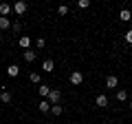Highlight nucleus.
<instances>
[{
  "mask_svg": "<svg viewBox=\"0 0 132 124\" xmlns=\"http://www.w3.org/2000/svg\"><path fill=\"white\" fill-rule=\"evenodd\" d=\"M48 104H60V100H62V93H60V89H51V93H48Z\"/></svg>",
  "mask_w": 132,
  "mask_h": 124,
  "instance_id": "obj_1",
  "label": "nucleus"
},
{
  "mask_svg": "<svg viewBox=\"0 0 132 124\" xmlns=\"http://www.w3.org/2000/svg\"><path fill=\"white\" fill-rule=\"evenodd\" d=\"M13 13H18V16H22V13H27V2H22V0H18V2H13Z\"/></svg>",
  "mask_w": 132,
  "mask_h": 124,
  "instance_id": "obj_2",
  "label": "nucleus"
},
{
  "mask_svg": "<svg viewBox=\"0 0 132 124\" xmlns=\"http://www.w3.org/2000/svg\"><path fill=\"white\" fill-rule=\"evenodd\" d=\"M81 82H84V73H81V71H73L71 73V84H81Z\"/></svg>",
  "mask_w": 132,
  "mask_h": 124,
  "instance_id": "obj_3",
  "label": "nucleus"
},
{
  "mask_svg": "<svg viewBox=\"0 0 132 124\" xmlns=\"http://www.w3.org/2000/svg\"><path fill=\"white\" fill-rule=\"evenodd\" d=\"M95 104H97V106H101V109H104V106H108V98H106L104 93H99V95L95 98Z\"/></svg>",
  "mask_w": 132,
  "mask_h": 124,
  "instance_id": "obj_4",
  "label": "nucleus"
},
{
  "mask_svg": "<svg viewBox=\"0 0 132 124\" xmlns=\"http://www.w3.org/2000/svg\"><path fill=\"white\" fill-rule=\"evenodd\" d=\"M18 73H20V67H18V64H9V67H7V75H9V78H15Z\"/></svg>",
  "mask_w": 132,
  "mask_h": 124,
  "instance_id": "obj_5",
  "label": "nucleus"
},
{
  "mask_svg": "<svg viewBox=\"0 0 132 124\" xmlns=\"http://www.w3.org/2000/svg\"><path fill=\"white\" fill-rule=\"evenodd\" d=\"M106 86H108V89H117V86H119V80H117L114 75H108V78H106Z\"/></svg>",
  "mask_w": 132,
  "mask_h": 124,
  "instance_id": "obj_6",
  "label": "nucleus"
},
{
  "mask_svg": "<svg viewBox=\"0 0 132 124\" xmlns=\"http://www.w3.org/2000/svg\"><path fill=\"white\" fill-rule=\"evenodd\" d=\"M119 20H121V22H128V20H132L130 9H121V11H119Z\"/></svg>",
  "mask_w": 132,
  "mask_h": 124,
  "instance_id": "obj_7",
  "label": "nucleus"
},
{
  "mask_svg": "<svg viewBox=\"0 0 132 124\" xmlns=\"http://www.w3.org/2000/svg\"><path fill=\"white\" fill-rule=\"evenodd\" d=\"M38 93H40V95L44 98V100H46V98H48V93H51V86H48V84H40Z\"/></svg>",
  "mask_w": 132,
  "mask_h": 124,
  "instance_id": "obj_8",
  "label": "nucleus"
},
{
  "mask_svg": "<svg viewBox=\"0 0 132 124\" xmlns=\"http://www.w3.org/2000/svg\"><path fill=\"white\" fill-rule=\"evenodd\" d=\"M53 69H55V62H53V60H44V62H42V71L51 73Z\"/></svg>",
  "mask_w": 132,
  "mask_h": 124,
  "instance_id": "obj_9",
  "label": "nucleus"
},
{
  "mask_svg": "<svg viewBox=\"0 0 132 124\" xmlns=\"http://www.w3.org/2000/svg\"><path fill=\"white\" fill-rule=\"evenodd\" d=\"M9 13H11V5H9V2H2V5H0V16H5V18H7Z\"/></svg>",
  "mask_w": 132,
  "mask_h": 124,
  "instance_id": "obj_10",
  "label": "nucleus"
},
{
  "mask_svg": "<svg viewBox=\"0 0 132 124\" xmlns=\"http://www.w3.org/2000/svg\"><path fill=\"white\" fill-rule=\"evenodd\" d=\"M22 56H24V60H27V62H33L35 58H38V53H35V51H31V49H27V51H24Z\"/></svg>",
  "mask_w": 132,
  "mask_h": 124,
  "instance_id": "obj_11",
  "label": "nucleus"
},
{
  "mask_svg": "<svg viewBox=\"0 0 132 124\" xmlns=\"http://www.w3.org/2000/svg\"><path fill=\"white\" fill-rule=\"evenodd\" d=\"M20 47L27 51V49L31 47V38H29V36H22V38H20Z\"/></svg>",
  "mask_w": 132,
  "mask_h": 124,
  "instance_id": "obj_12",
  "label": "nucleus"
},
{
  "mask_svg": "<svg viewBox=\"0 0 132 124\" xmlns=\"http://www.w3.org/2000/svg\"><path fill=\"white\" fill-rule=\"evenodd\" d=\"M9 27H11V20L5 18V16H0V29L5 31V29H9Z\"/></svg>",
  "mask_w": 132,
  "mask_h": 124,
  "instance_id": "obj_13",
  "label": "nucleus"
},
{
  "mask_svg": "<svg viewBox=\"0 0 132 124\" xmlns=\"http://www.w3.org/2000/svg\"><path fill=\"white\" fill-rule=\"evenodd\" d=\"M126 100H128V93L123 89H119L117 91V102H126Z\"/></svg>",
  "mask_w": 132,
  "mask_h": 124,
  "instance_id": "obj_14",
  "label": "nucleus"
},
{
  "mask_svg": "<svg viewBox=\"0 0 132 124\" xmlns=\"http://www.w3.org/2000/svg\"><path fill=\"white\" fill-rule=\"evenodd\" d=\"M40 111H42V113H48V111H51V104H48V100H42V102H40Z\"/></svg>",
  "mask_w": 132,
  "mask_h": 124,
  "instance_id": "obj_15",
  "label": "nucleus"
},
{
  "mask_svg": "<svg viewBox=\"0 0 132 124\" xmlns=\"http://www.w3.org/2000/svg\"><path fill=\"white\" fill-rule=\"evenodd\" d=\"M0 100L5 102V104H7V102H11V93H9V91H2V93H0Z\"/></svg>",
  "mask_w": 132,
  "mask_h": 124,
  "instance_id": "obj_16",
  "label": "nucleus"
},
{
  "mask_svg": "<svg viewBox=\"0 0 132 124\" xmlns=\"http://www.w3.org/2000/svg\"><path fill=\"white\" fill-rule=\"evenodd\" d=\"M62 111H64V109H62L60 104H53V106H51V113H53V115H62Z\"/></svg>",
  "mask_w": 132,
  "mask_h": 124,
  "instance_id": "obj_17",
  "label": "nucleus"
},
{
  "mask_svg": "<svg viewBox=\"0 0 132 124\" xmlns=\"http://www.w3.org/2000/svg\"><path fill=\"white\" fill-rule=\"evenodd\" d=\"M77 7H79V9H88V7H90V0H79Z\"/></svg>",
  "mask_w": 132,
  "mask_h": 124,
  "instance_id": "obj_18",
  "label": "nucleus"
},
{
  "mask_svg": "<svg viewBox=\"0 0 132 124\" xmlns=\"http://www.w3.org/2000/svg\"><path fill=\"white\" fill-rule=\"evenodd\" d=\"M29 78H31V82H33V84H40V73H31Z\"/></svg>",
  "mask_w": 132,
  "mask_h": 124,
  "instance_id": "obj_19",
  "label": "nucleus"
},
{
  "mask_svg": "<svg viewBox=\"0 0 132 124\" xmlns=\"http://www.w3.org/2000/svg\"><path fill=\"white\" fill-rule=\"evenodd\" d=\"M57 13H60V16H66V13H68V5H62L60 9H57Z\"/></svg>",
  "mask_w": 132,
  "mask_h": 124,
  "instance_id": "obj_20",
  "label": "nucleus"
},
{
  "mask_svg": "<svg viewBox=\"0 0 132 124\" xmlns=\"http://www.w3.org/2000/svg\"><path fill=\"white\" fill-rule=\"evenodd\" d=\"M126 42H128V44H132V29L126 33Z\"/></svg>",
  "mask_w": 132,
  "mask_h": 124,
  "instance_id": "obj_21",
  "label": "nucleus"
},
{
  "mask_svg": "<svg viewBox=\"0 0 132 124\" xmlns=\"http://www.w3.org/2000/svg\"><path fill=\"white\" fill-rule=\"evenodd\" d=\"M20 29H22V24H20V22H13V31H15V33H18Z\"/></svg>",
  "mask_w": 132,
  "mask_h": 124,
  "instance_id": "obj_22",
  "label": "nucleus"
},
{
  "mask_svg": "<svg viewBox=\"0 0 132 124\" xmlns=\"http://www.w3.org/2000/svg\"><path fill=\"white\" fill-rule=\"evenodd\" d=\"M44 44H46V40H44V38H38V47H40V49H42V47H44Z\"/></svg>",
  "mask_w": 132,
  "mask_h": 124,
  "instance_id": "obj_23",
  "label": "nucleus"
},
{
  "mask_svg": "<svg viewBox=\"0 0 132 124\" xmlns=\"http://www.w3.org/2000/svg\"><path fill=\"white\" fill-rule=\"evenodd\" d=\"M128 106H130V109H132V100H130V104H128Z\"/></svg>",
  "mask_w": 132,
  "mask_h": 124,
  "instance_id": "obj_24",
  "label": "nucleus"
}]
</instances>
